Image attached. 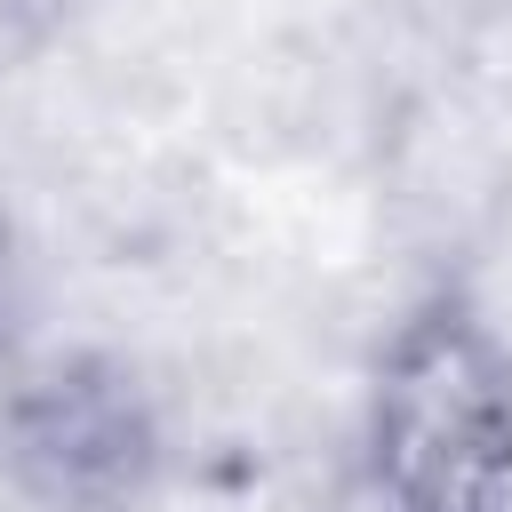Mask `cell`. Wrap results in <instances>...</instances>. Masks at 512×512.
Segmentation results:
<instances>
[{"mask_svg": "<svg viewBox=\"0 0 512 512\" xmlns=\"http://www.w3.org/2000/svg\"><path fill=\"white\" fill-rule=\"evenodd\" d=\"M368 480L392 512H512V352L464 304L392 328L368 384Z\"/></svg>", "mask_w": 512, "mask_h": 512, "instance_id": "cell-1", "label": "cell"}, {"mask_svg": "<svg viewBox=\"0 0 512 512\" xmlns=\"http://www.w3.org/2000/svg\"><path fill=\"white\" fill-rule=\"evenodd\" d=\"M16 304H24V256H16V232H8V216H0V344H8V328H16Z\"/></svg>", "mask_w": 512, "mask_h": 512, "instance_id": "cell-3", "label": "cell"}, {"mask_svg": "<svg viewBox=\"0 0 512 512\" xmlns=\"http://www.w3.org/2000/svg\"><path fill=\"white\" fill-rule=\"evenodd\" d=\"M152 472V400L112 360H48L0 400V480L24 512H136Z\"/></svg>", "mask_w": 512, "mask_h": 512, "instance_id": "cell-2", "label": "cell"}]
</instances>
